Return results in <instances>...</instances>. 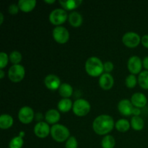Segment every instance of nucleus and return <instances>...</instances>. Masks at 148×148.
I'll use <instances>...</instances> for the list:
<instances>
[{
	"label": "nucleus",
	"instance_id": "1",
	"mask_svg": "<svg viewBox=\"0 0 148 148\" xmlns=\"http://www.w3.org/2000/svg\"><path fill=\"white\" fill-rule=\"evenodd\" d=\"M114 127V119L108 115L98 116L94 120L92 124V128L96 134L100 135H104L113 130Z\"/></svg>",
	"mask_w": 148,
	"mask_h": 148
},
{
	"label": "nucleus",
	"instance_id": "2",
	"mask_svg": "<svg viewBox=\"0 0 148 148\" xmlns=\"http://www.w3.org/2000/svg\"><path fill=\"white\" fill-rule=\"evenodd\" d=\"M85 70L87 73L90 76L98 77L103 72V64L98 57L92 56L90 57L85 62Z\"/></svg>",
	"mask_w": 148,
	"mask_h": 148
},
{
	"label": "nucleus",
	"instance_id": "3",
	"mask_svg": "<svg viewBox=\"0 0 148 148\" xmlns=\"http://www.w3.org/2000/svg\"><path fill=\"white\" fill-rule=\"evenodd\" d=\"M69 131L65 126L62 124H54L51 129V134L54 140L62 143L69 137Z\"/></svg>",
	"mask_w": 148,
	"mask_h": 148
},
{
	"label": "nucleus",
	"instance_id": "4",
	"mask_svg": "<svg viewBox=\"0 0 148 148\" xmlns=\"http://www.w3.org/2000/svg\"><path fill=\"white\" fill-rule=\"evenodd\" d=\"M72 109L77 116H84L89 113L90 110V104L85 99H77L73 103Z\"/></svg>",
	"mask_w": 148,
	"mask_h": 148
},
{
	"label": "nucleus",
	"instance_id": "5",
	"mask_svg": "<svg viewBox=\"0 0 148 148\" xmlns=\"http://www.w3.org/2000/svg\"><path fill=\"white\" fill-rule=\"evenodd\" d=\"M25 68L20 64H14L8 71V76L10 80L14 82H20L25 77Z\"/></svg>",
	"mask_w": 148,
	"mask_h": 148
},
{
	"label": "nucleus",
	"instance_id": "6",
	"mask_svg": "<svg viewBox=\"0 0 148 148\" xmlns=\"http://www.w3.org/2000/svg\"><path fill=\"white\" fill-rule=\"evenodd\" d=\"M68 15L64 9H55L49 14V20L53 25H61L64 23Z\"/></svg>",
	"mask_w": 148,
	"mask_h": 148
},
{
	"label": "nucleus",
	"instance_id": "7",
	"mask_svg": "<svg viewBox=\"0 0 148 148\" xmlns=\"http://www.w3.org/2000/svg\"><path fill=\"white\" fill-rule=\"evenodd\" d=\"M53 36L56 42L65 43L69 38V33L67 29L62 26H57L53 30Z\"/></svg>",
	"mask_w": 148,
	"mask_h": 148
},
{
	"label": "nucleus",
	"instance_id": "8",
	"mask_svg": "<svg viewBox=\"0 0 148 148\" xmlns=\"http://www.w3.org/2000/svg\"><path fill=\"white\" fill-rule=\"evenodd\" d=\"M140 40V36L134 32H127L122 37L124 44L130 48H134L138 46Z\"/></svg>",
	"mask_w": 148,
	"mask_h": 148
},
{
	"label": "nucleus",
	"instance_id": "9",
	"mask_svg": "<svg viewBox=\"0 0 148 148\" xmlns=\"http://www.w3.org/2000/svg\"><path fill=\"white\" fill-rule=\"evenodd\" d=\"M18 118L23 124H29L34 118L33 110L29 106H24L20 108L18 113Z\"/></svg>",
	"mask_w": 148,
	"mask_h": 148
},
{
	"label": "nucleus",
	"instance_id": "10",
	"mask_svg": "<svg viewBox=\"0 0 148 148\" xmlns=\"http://www.w3.org/2000/svg\"><path fill=\"white\" fill-rule=\"evenodd\" d=\"M127 66L130 72L133 74H138L141 71L143 66V62L140 57L137 56H133L129 59Z\"/></svg>",
	"mask_w": 148,
	"mask_h": 148
},
{
	"label": "nucleus",
	"instance_id": "11",
	"mask_svg": "<svg viewBox=\"0 0 148 148\" xmlns=\"http://www.w3.org/2000/svg\"><path fill=\"white\" fill-rule=\"evenodd\" d=\"M50 132L51 130L49 124L43 121L38 122L34 127V133L37 137L40 138H44L47 137Z\"/></svg>",
	"mask_w": 148,
	"mask_h": 148
},
{
	"label": "nucleus",
	"instance_id": "12",
	"mask_svg": "<svg viewBox=\"0 0 148 148\" xmlns=\"http://www.w3.org/2000/svg\"><path fill=\"white\" fill-rule=\"evenodd\" d=\"M118 109L121 114L124 116H130L133 114V104L129 100L124 99L119 101L118 104Z\"/></svg>",
	"mask_w": 148,
	"mask_h": 148
},
{
	"label": "nucleus",
	"instance_id": "13",
	"mask_svg": "<svg viewBox=\"0 0 148 148\" xmlns=\"http://www.w3.org/2000/svg\"><path fill=\"white\" fill-rule=\"evenodd\" d=\"M45 85L49 89L55 90L60 87V79L54 75H49L44 79Z\"/></svg>",
	"mask_w": 148,
	"mask_h": 148
},
{
	"label": "nucleus",
	"instance_id": "14",
	"mask_svg": "<svg viewBox=\"0 0 148 148\" xmlns=\"http://www.w3.org/2000/svg\"><path fill=\"white\" fill-rule=\"evenodd\" d=\"M114 78L110 74L104 73L100 77L99 85L103 90H109L114 85Z\"/></svg>",
	"mask_w": 148,
	"mask_h": 148
},
{
	"label": "nucleus",
	"instance_id": "15",
	"mask_svg": "<svg viewBox=\"0 0 148 148\" xmlns=\"http://www.w3.org/2000/svg\"><path fill=\"white\" fill-rule=\"evenodd\" d=\"M131 102L133 106L137 108H143L147 104V100L145 95L141 92H136L133 94L131 98Z\"/></svg>",
	"mask_w": 148,
	"mask_h": 148
},
{
	"label": "nucleus",
	"instance_id": "16",
	"mask_svg": "<svg viewBox=\"0 0 148 148\" xmlns=\"http://www.w3.org/2000/svg\"><path fill=\"white\" fill-rule=\"evenodd\" d=\"M36 0H20L18 1L19 8L25 12H28L36 7Z\"/></svg>",
	"mask_w": 148,
	"mask_h": 148
},
{
	"label": "nucleus",
	"instance_id": "17",
	"mask_svg": "<svg viewBox=\"0 0 148 148\" xmlns=\"http://www.w3.org/2000/svg\"><path fill=\"white\" fill-rule=\"evenodd\" d=\"M45 119L49 124H55L60 119V114L57 110L50 109L46 113Z\"/></svg>",
	"mask_w": 148,
	"mask_h": 148
},
{
	"label": "nucleus",
	"instance_id": "18",
	"mask_svg": "<svg viewBox=\"0 0 148 148\" xmlns=\"http://www.w3.org/2000/svg\"><path fill=\"white\" fill-rule=\"evenodd\" d=\"M68 18L70 25L74 27H79L82 23V15L77 12H72L69 14Z\"/></svg>",
	"mask_w": 148,
	"mask_h": 148
},
{
	"label": "nucleus",
	"instance_id": "19",
	"mask_svg": "<svg viewBox=\"0 0 148 148\" xmlns=\"http://www.w3.org/2000/svg\"><path fill=\"white\" fill-rule=\"evenodd\" d=\"M13 124V119L9 114H2L0 116V127L2 130H7Z\"/></svg>",
	"mask_w": 148,
	"mask_h": 148
},
{
	"label": "nucleus",
	"instance_id": "20",
	"mask_svg": "<svg viewBox=\"0 0 148 148\" xmlns=\"http://www.w3.org/2000/svg\"><path fill=\"white\" fill-rule=\"evenodd\" d=\"M82 0H68V1H62L60 0L59 3L62 4V7L67 10H73L77 8L79 4H82Z\"/></svg>",
	"mask_w": 148,
	"mask_h": 148
},
{
	"label": "nucleus",
	"instance_id": "21",
	"mask_svg": "<svg viewBox=\"0 0 148 148\" xmlns=\"http://www.w3.org/2000/svg\"><path fill=\"white\" fill-rule=\"evenodd\" d=\"M59 92L63 98H69L73 92L72 86L67 83H63L60 85L59 88Z\"/></svg>",
	"mask_w": 148,
	"mask_h": 148
},
{
	"label": "nucleus",
	"instance_id": "22",
	"mask_svg": "<svg viewBox=\"0 0 148 148\" xmlns=\"http://www.w3.org/2000/svg\"><path fill=\"white\" fill-rule=\"evenodd\" d=\"M73 106L71 100L69 98H63L58 103V108L62 112H67Z\"/></svg>",
	"mask_w": 148,
	"mask_h": 148
},
{
	"label": "nucleus",
	"instance_id": "23",
	"mask_svg": "<svg viewBox=\"0 0 148 148\" xmlns=\"http://www.w3.org/2000/svg\"><path fill=\"white\" fill-rule=\"evenodd\" d=\"M24 132H21L20 135L12 139L11 141L10 142V144H9L10 148H21L23 147V143H24L23 140V136H24Z\"/></svg>",
	"mask_w": 148,
	"mask_h": 148
},
{
	"label": "nucleus",
	"instance_id": "24",
	"mask_svg": "<svg viewBox=\"0 0 148 148\" xmlns=\"http://www.w3.org/2000/svg\"><path fill=\"white\" fill-rule=\"evenodd\" d=\"M145 123L143 119L140 117L139 116H134L131 119V126L134 130H142L144 127Z\"/></svg>",
	"mask_w": 148,
	"mask_h": 148
},
{
	"label": "nucleus",
	"instance_id": "25",
	"mask_svg": "<svg viewBox=\"0 0 148 148\" xmlns=\"http://www.w3.org/2000/svg\"><path fill=\"white\" fill-rule=\"evenodd\" d=\"M130 127V122L124 119H121L118 120L116 123V128L118 131L121 132H125L127 130H129Z\"/></svg>",
	"mask_w": 148,
	"mask_h": 148
},
{
	"label": "nucleus",
	"instance_id": "26",
	"mask_svg": "<svg viewBox=\"0 0 148 148\" xmlns=\"http://www.w3.org/2000/svg\"><path fill=\"white\" fill-rule=\"evenodd\" d=\"M115 145V139L111 135H106L101 141V145L103 148H114Z\"/></svg>",
	"mask_w": 148,
	"mask_h": 148
},
{
	"label": "nucleus",
	"instance_id": "27",
	"mask_svg": "<svg viewBox=\"0 0 148 148\" xmlns=\"http://www.w3.org/2000/svg\"><path fill=\"white\" fill-rule=\"evenodd\" d=\"M139 85L143 89H148V71H143L140 74L138 77Z\"/></svg>",
	"mask_w": 148,
	"mask_h": 148
},
{
	"label": "nucleus",
	"instance_id": "28",
	"mask_svg": "<svg viewBox=\"0 0 148 148\" xmlns=\"http://www.w3.org/2000/svg\"><path fill=\"white\" fill-rule=\"evenodd\" d=\"M10 62L14 64H18L22 60V54L17 51H14L12 52L9 56Z\"/></svg>",
	"mask_w": 148,
	"mask_h": 148
},
{
	"label": "nucleus",
	"instance_id": "29",
	"mask_svg": "<svg viewBox=\"0 0 148 148\" xmlns=\"http://www.w3.org/2000/svg\"><path fill=\"white\" fill-rule=\"evenodd\" d=\"M137 78L134 75H130L129 76L127 77L125 80V84L127 85V88H133L135 87L136 84H137Z\"/></svg>",
	"mask_w": 148,
	"mask_h": 148
},
{
	"label": "nucleus",
	"instance_id": "30",
	"mask_svg": "<svg viewBox=\"0 0 148 148\" xmlns=\"http://www.w3.org/2000/svg\"><path fill=\"white\" fill-rule=\"evenodd\" d=\"M77 141L75 137H69L65 145L66 148H77Z\"/></svg>",
	"mask_w": 148,
	"mask_h": 148
},
{
	"label": "nucleus",
	"instance_id": "31",
	"mask_svg": "<svg viewBox=\"0 0 148 148\" xmlns=\"http://www.w3.org/2000/svg\"><path fill=\"white\" fill-rule=\"evenodd\" d=\"M9 57L7 54L4 52H1L0 53V67L2 69L4 66H7V63H8Z\"/></svg>",
	"mask_w": 148,
	"mask_h": 148
},
{
	"label": "nucleus",
	"instance_id": "32",
	"mask_svg": "<svg viewBox=\"0 0 148 148\" xmlns=\"http://www.w3.org/2000/svg\"><path fill=\"white\" fill-rule=\"evenodd\" d=\"M104 70L106 72H110L114 69V64L111 62H106L103 64Z\"/></svg>",
	"mask_w": 148,
	"mask_h": 148
},
{
	"label": "nucleus",
	"instance_id": "33",
	"mask_svg": "<svg viewBox=\"0 0 148 148\" xmlns=\"http://www.w3.org/2000/svg\"><path fill=\"white\" fill-rule=\"evenodd\" d=\"M18 10H19V6H17V4H12L11 5H10L9 7V12H10V14H17L18 12Z\"/></svg>",
	"mask_w": 148,
	"mask_h": 148
},
{
	"label": "nucleus",
	"instance_id": "34",
	"mask_svg": "<svg viewBox=\"0 0 148 148\" xmlns=\"http://www.w3.org/2000/svg\"><path fill=\"white\" fill-rule=\"evenodd\" d=\"M141 41L143 46L148 49V35H145L144 36H143V38L141 39Z\"/></svg>",
	"mask_w": 148,
	"mask_h": 148
},
{
	"label": "nucleus",
	"instance_id": "35",
	"mask_svg": "<svg viewBox=\"0 0 148 148\" xmlns=\"http://www.w3.org/2000/svg\"><path fill=\"white\" fill-rule=\"evenodd\" d=\"M143 65L146 69H148V56H146V57L144 58L143 62Z\"/></svg>",
	"mask_w": 148,
	"mask_h": 148
},
{
	"label": "nucleus",
	"instance_id": "36",
	"mask_svg": "<svg viewBox=\"0 0 148 148\" xmlns=\"http://www.w3.org/2000/svg\"><path fill=\"white\" fill-rule=\"evenodd\" d=\"M141 114V111L140 110V108H134V110H133V114H134V116H139L140 114Z\"/></svg>",
	"mask_w": 148,
	"mask_h": 148
},
{
	"label": "nucleus",
	"instance_id": "37",
	"mask_svg": "<svg viewBox=\"0 0 148 148\" xmlns=\"http://www.w3.org/2000/svg\"><path fill=\"white\" fill-rule=\"evenodd\" d=\"M3 20H4V16H3L2 13L0 12V25L2 24Z\"/></svg>",
	"mask_w": 148,
	"mask_h": 148
},
{
	"label": "nucleus",
	"instance_id": "38",
	"mask_svg": "<svg viewBox=\"0 0 148 148\" xmlns=\"http://www.w3.org/2000/svg\"><path fill=\"white\" fill-rule=\"evenodd\" d=\"M4 72H3V70L2 69H0V78H1V79H2L3 77H4Z\"/></svg>",
	"mask_w": 148,
	"mask_h": 148
},
{
	"label": "nucleus",
	"instance_id": "39",
	"mask_svg": "<svg viewBox=\"0 0 148 148\" xmlns=\"http://www.w3.org/2000/svg\"><path fill=\"white\" fill-rule=\"evenodd\" d=\"M44 1L46 3H49V4H52V3L55 2V0H51V1H49V0H45Z\"/></svg>",
	"mask_w": 148,
	"mask_h": 148
}]
</instances>
